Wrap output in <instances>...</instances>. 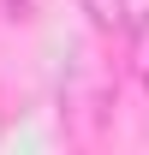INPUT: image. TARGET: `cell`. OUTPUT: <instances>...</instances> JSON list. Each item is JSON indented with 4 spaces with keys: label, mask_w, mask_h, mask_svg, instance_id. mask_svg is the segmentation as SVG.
Returning a JSON list of instances; mask_svg holds the SVG:
<instances>
[{
    "label": "cell",
    "mask_w": 149,
    "mask_h": 155,
    "mask_svg": "<svg viewBox=\"0 0 149 155\" xmlns=\"http://www.w3.org/2000/svg\"><path fill=\"white\" fill-rule=\"evenodd\" d=\"M78 6H84V12H90V24L95 30H125V0H78Z\"/></svg>",
    "instance_id": "1"
},
{
    "label": "cell",
    "mask_w": 149,
    "mask_h": 155,
    "mask_svg": "<svg viewBox=\"0 0 149 155\" xmlns=\"http://www.w3.org/2000/svg\"><path fill=\"white\" fill-rule=\"evenodd\" d=\"M125 30H131V72L149 84V12L143 18H125Z\"/></svg>",
    "instance_id": "2"
},
{
    "label": "cell",
    "mask_w": 149,
    "mask_h": 155,
    "mask_svg": "<svg viewBox=\"0 0 149 155\" xmlns=\"http://www.w3.org/2000/svg\"><path fill=\"white\" fill-rule=\"evenodd\" d=\"M0 12L12 24H24V18H36V0H0Z\"/></svg>",
    "instance_id": "3"
}]
</instances>
